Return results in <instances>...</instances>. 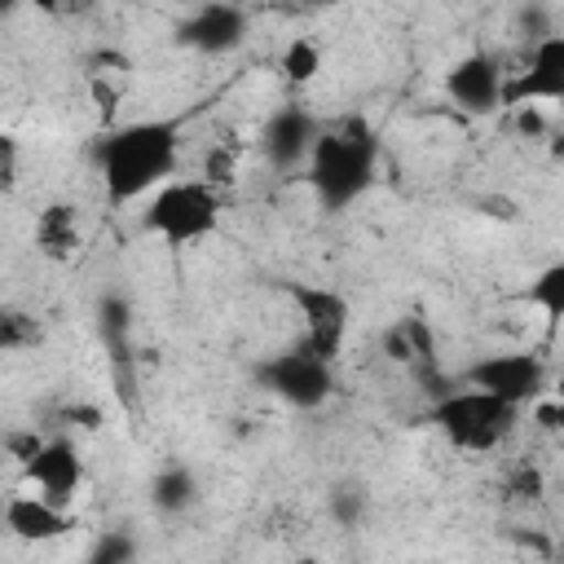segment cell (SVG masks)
I'll use <instances>...</instances> for the list:
<instances>
[{"mask_svg":"<svg viewBox=\"0 0 564 564\" xmlns=\"http://www.w3.org/2000/svg\"><path fill=\"white\" fill-rule=\"evenodd\" d=\"M84 242V225H79V212L70 203H48L40 216H35V247L48 256V260H70Z\"/></svg>","mask_w":564,"mask_h":564,"instance_id":"cell-12","label":"cell"},{"mask_svg":"<svg viewBox=\"0 0 564 564\" xmlns=\"http://www.w3.org/2000/svg\"><path fill=\"white\" fill-rule=\"evenodd\" d=\"M564 97V35H542L529 48L524 70H511L502 84V106H538V101H560Z\"/></svg>","mask_w":564,"mask_h":564,"instance_id":"cell-8","label":"cell"},{"mask_svg":"<svg viewBox=\"0 0 564 564\" xmlns=\"http://www.w3.org/2000/svg\"><path fill=\"white\" fill-rule=\"evenodd\" d=\"M516 419H520V410H511V405H502V401H494L489 392H476V388H458V392H449L432 405L436 432L463 454L498 449L516 432Z\"/></svg>","mask_w":564,"mask_h":564,"instance_id":"cell-3","label":"cell"},{"mask_svg":"<svg viewBox=\"0 0 564 564\" xmlns=\"http://www.w3.org/2000/svg\"><path fill=\"white\" fill-rule=\"evenodd\" d=\"M291 564H322L317 555H300V560H291Z\"/></svg>","mask_w":564,"mask_h":564,"instance_id":"cell-19","label":"cell"},{"mask_svg":"<svg viewBox=\"0 0 564 564\" xmlns=\"http://www.w3.org/2000/svg\"><path fill=\"white\" fill-rule=\"evenodd\" d=\"M502 84L507 70L489 53H467L445 70V93L467 110V115H489L502 106Z\"/></svg>","mask_w":564,"mask_h":564,"instance_id":"cell-11","label":"cell"},{"mask_svg":"<svg viewBox=\"0 0 564 564\" xmlns=\"http://www.w3.org/2000/svg\"><path fill=\"white\" fill-rule=\"evenodd\" d=\"M181 167V128L176 119H132L101 137L97 145V172L101 189L115 207H128L137 198H150L163 189Z\"/></svg>","mask_w":564,"mask_h":564,"instance_id":"cell-1","label":"cell"},{"mask_svg":"<svg viewBox=\"0 0 564 564\" xmlns=\"http://www.w3.org/2000/svg\"><path fill=\"white\" fill-rule=\"evenodd\" d=\"M529 304H533L546 322H560V317H564V264H546V269L529 282Z\"/></svg>","mask_w":564,"mask_h":564,"instance_id":"cell-15","label":"cell"},{"mask_svg":"<svg viewBox=\"0 0 564 564\" xmlns=\"http://www.w3.org/2000/svg\"><path fill=\"white\" fill-rule=\"evenodd\" d=\"M22 339H26V335L18 330V317L0 308V348H13V344H22Z\"/></svg>","mask_w":564,"mask_h":564,"instance_id":"cell-18","label":"cell"},{"mask_svg":"<svg viewBox=\"0 0 564 564\" xmlns=\"http://www.w3.org/2000/svg\"><path fill=\"white\" fill-rule=\"evenodd\" d=\"M260 379H264V388H269L273 397H282L286 405L313 410V405H322V401L330 397V388H335V366L322 361V357H313L308 348H295V352H278L273 361H264V366H260Z\"/></svg>","mask_w":564,"mask_h":564,"instance_id":"cell-7","label":"cell"},{"mask_svg":"<svg viewBox=\"0 0 564 564\" xmlns=\"http://www.w3.org/2000/svg\"><path fill=\"white\" fill-rule=\"evenodd\" d=\"M322 66H326V53H322V44H317L313 35H291V40L282 44V53H278V70H282V79L295 84V88L313 84V79L322 75Z\"/></svg>","mask_w":564,"mask_h":564,"instance_id":"cell-14","label":"cell"},{"mask_svg":"<svg viewBox=\"0 0 564 564\" xmlns=\"http://www.w3.org/2000/svg\"><path fill=\"white\" fill-rule=\"evenodd\" d=\"M295 313H300V326H304V344L313 357L330 361L344 352V339H348V326H352V308L339 291L330 286H317V282H291L286 286Z\"/></svg>","mask_w":564,"mask_h":564,"instance_id":"cell-6","label":"cell"},{"mask_svg":"<svg viewBox=\"0 0 564 564\" xmlns=\"http://www.w3.org/2000/svg\"><path fill=\"white\" fill-rule=\"evenodd\" d=\"M546 383H551V375L538 352H485L463 375V388L489 392L494 401H502L511 410H524L538 397H546Z\"/></svg>","mask_w":564,"mask_h":564,"instance_id":"cell-5","label":"cell"},{"mask_svg":"<svg viewBox=\"0 0 564 564\" xmlns=\"http://www.w3.org/2000/svg\"><path fill=\"white\" fill-rule=\"evenodd\" d=\"M93 101H97L101 119H110V115H115V101H119V88H115V84H106V79L97 75V79H93Z\"/></svg>","mask_w":564,"mask_h":564,"instance_id":"cell-17","label":"cell"},{"mask_svg":"<svg viewBox=\"0 0 564 564\" xmlns=\"http://www.w3.org/2000/svg\"><path fill=\"white\" fill-rule=\"evenodd\" d=\"M0 524H4L9 538L26 542V546H48V542H57V538H66L75 529L66 507H57V502H48V498H40L31 489H18V494H9L0 502Z\"/></svg>","mask_w":564,"mask_h":564,"instance_id":"cell-10","label":"cell"},{"mask_svg":"<svg viewBox=\"0 0 564 564\" xmlns=\"http://www.w3.org/2000/svg\"><path fill=\"white\" fill-rule=\"evenodd\" d=\"M238 35H242V13H238V9H225V4L198 9V13H194V22L185 26V40H189V44H198V48H212V53L234 48V44H238Z\"/></svg>","mask_w":564,"mask_h":564,"instance_id":"cell-13","label":"cell"},{"mask_svg":"<svg viewBox=\"0 0 564 564\" xmlns=\"http://www.w3.org/2000/svg\"><path fill=\"white\" fill-rule=\"evenodd\" d=\"M22 471H26V489L48 498V502H57V507H70V498L84 485V458H79L75 441H66V436H48L22 463Z\"/></svg>","mask_w":564,"mask_h":564,"instance_id":"cell-9","label":"cell"},{"mask_svg":"<svg viewBox=\"0 0 564 564\" xmlns=\"http://www.w3.org/2000/svg\"><path fill=\"white\" fill-rule=\"evenodd\" d=\"M18 176V141L0 132V189H9Z\"/></svg>","mask_w":564,"mask_h":564,"instance_id":"cell-16","label":"cell"},{"mask_svg":"<svg viewBox=\"0 0 564 564\" xmlns=\"http://www.w3.org/2000/svg\"><path fill=\"white\" fill-rule=\"evenodd\" d=\"M225 194L207 176H172L145 203V229L167 247H194L220 229Z\"/></svg>","mask_w":564,"mask_h":564,"instance_id":"cell-2","label":"cell"},{"mask_svg":"<svg viewBox=\"0 0 564 564\" xmlns=\"http://www.w3.org/2000/svg\"><path fill=\"white\" fill-rule=\"evenodd\" d=\"M308 172L313 185L322 194L326 207H344L348 198H357L370 185L375 172V141L361 128H344V132H322L308 145Z\"/></svg>","mask_w":564,"mask_h":564,"instance_id":"cell-4","label":"cell"}]
</instances>
